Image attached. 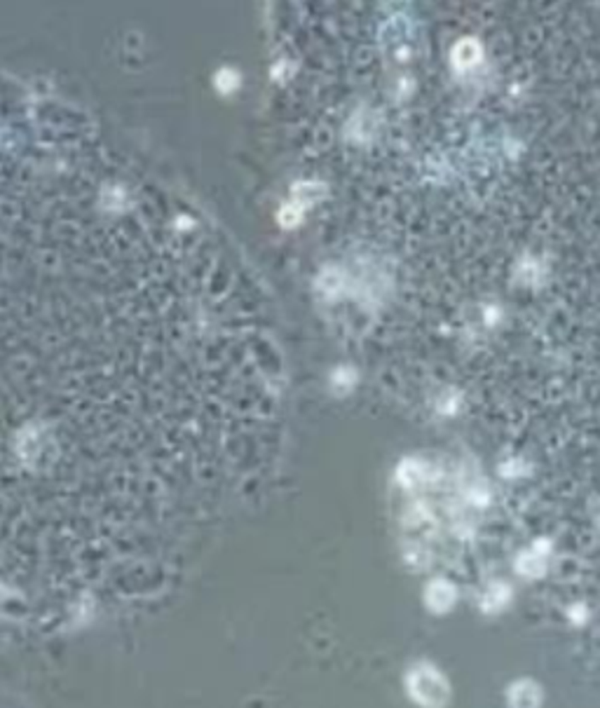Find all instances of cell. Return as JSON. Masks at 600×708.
<instances>
[{
    "label": "cell",
    "instance_id": "cell-1",
    "mask_svg": "<svg viewBox=\"0 0 600 708\" xmlns=\"http://www.w3.org/2000/svg\"><path fill=\"white\" fill-rule=\"evenodd\" d=\"M406 687L410 699L420 708H444L450 699V685L444 673L427 661H420L408 671Z\"/></svg>",
    "mask_w": 600,
    "mask_h": 708
},
{
    "label": "cell",
    "instance_id": "cell-2",
    "mask_svg": "<svg viewBox=\"0 0 600 708\" xmlns=\"http://www.w3.org/2000/svg\"><path fill=\"white\" fill-rule=\"evenodd\" d=\"M455 598H457V591L455 586L446 582V579H434V582L427 584V591H425V603L432 613H448L450 608L455 605Z\"/></svg>",
    "mask_w": 600,
    "mask_h": 708
},
{
    "label": "cell",
    "instance_id": "cell-3",
    "mask_svg": "<svg viewBox=\"0 0 600 708\" xmlns=\"http://www.w3.org/2000/svg\"><path fill=\"white\" fill-rule=\"evenodd\" d=\"M509 699H512V706L514 708H535L537 702H539V695H537L535 685L523 680V683H516L514 685Z\"/></svg>",
    "mask_w": 600,
    "mask_h": 708
},
{
    "label": "cell",
    "instance_id": "cell-4",
    "mask_svg": "<svg viewBox=\"0 0 600 708\" xmlns=\"http://www.w3.org/2000/svg\"><path fill=\"white\" fill-rule=\"evenodd\" d=\"M478 57H481V50H478V45L474 40L457 42V47L453 52V62L457 69H469V66H474L478 62Z\"/></svg>",
    "mask_w": 600,
    "mask_h": 708
},
{
    "label": "cell",
    "instance_id": "cell-5",
    "mask_svg": "<svg viewBox=\"0 0 600 708\" xmlns=\"http://www.w3.org/2000/svg\"><path fill=\"white\" fill-rule=\"evenodd\" d=\"M422 465L420 462H403V465L399 467V481L403 483V486H412V483H417L420 479H422Z\"/></svg>",
    "mask_w": 600,
    "mask_h": 708
},
{
    "label": "cell",
    "instance_id": "cell-6",
    "mask_svg": "<svg viewBox=\"0 0 600 708\" xmlns=\"http://www.w3.org/2000/svg\"><path fill=\"white\" fill-rule=\"evenodd\" d=\"M239 85V76L232 69H223L219 71V76H216V87L221 89V92H232Z\"/></svg>",
    "mask_w": 600,
    "mask_h": 708
},
{
    "label": "cell",
    "instance_id": "cell-7",
    "mask_svg": "<svg viewBox=\"0 0 600 708\" xmlns=\"http://www.w3.org/2000/svg\"><path fill=\"white\" fill-rule=\"evenodd\" d=\"M300 216H303V209H300L296 202H291L282 209V214H279V221H282V226L284 228H294L296 223L300 221Z\"/></svg>",
    "mask_w": 600,
    "mask_h": 708
}]
</instances>
